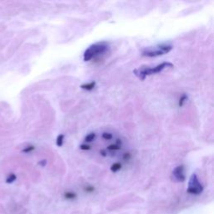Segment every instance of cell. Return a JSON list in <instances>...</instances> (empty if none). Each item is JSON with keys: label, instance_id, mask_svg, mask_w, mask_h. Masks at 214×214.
<instances>
[{"label": "cell", "instance_id": "7", "mask_svg": "<svg viewBox=\"0 0 214 214\" xmlns=\"http://www.w3.org/2000/svg\"><path fill=\"white\" fill-rule=\"evenodd\" d=\"M64 140H65V135L64 134H59L57 138H56V145L59 147H61L64 144Z\"/></svg>", "mask_w": 214, "mask_h": 214}, {"label": "cell", "instance_id": "3", "mask_svg": "<svg viewBox=\"0 0 214 214\" xmlns=\"http://www.w3.org/2000/svg\"><path fill=\"white\" fill-rule=\"evenodd\" d=\"M173 49V46L170 44H160L155 46H151L146 48L142 50L141 55L145 57L148 58H153V57H158L161 55H164L171 52Z\"/></svg>", "mask_w": 214, "mask_h": 214}, {"label": "cell", "instance_id": "15", "mask_svg": "<svg viewBox=\"0 0 214 214\" xmlns=\"http://www.w3.org/2000/svg\"><path fill=\"white\" fill-rule=\"evenodd\" d=\"M80 149L82 150V151H89V150L91 149V147H90V146H89V145L82 144L80 146Z\"/></svg>", "mask_w": 214, "mask_h": 214}, {"label": "cell", "instance_id": "9", "mask_svg": "<svg viewBox=\"0 0 214 214\" xmlns=\"http://www.w3.org/2000/svg\"><path fill=\"white\" fill-rule=\"evenodd\" d=\"M95 137H96L95 133L91 132L85 137V141H86V142H91V141H93V140L95 139Z\"/></svg>", "mask_w": 214, "mask_h": 214}, {"label": "cell", "instance_id": "10", "mask_svg": "<svg viewBox=\"0 0 214 214\" xmlns=\"http://www.w3.org/2000/svg\"><path fill=\"white\" fill-rule=\"evenodd\" d=\"M121 169V164L120 163V162H116V163H114L110 167V170H111V171H113V172H116V171H120Z\"/></svg>", "mask_w": 214, "mask_h": 214}, {"label": "cell", "instance_id": "16", "mask_svg": "<svg viewBox=\"0 0 214 214\" xmlns=\"http://www.w3.org/2000/svg\"><path fill=\"white\" fill-rule=\"evenodd\" d=\"M101 155L103 156H107V152H106V150H101Z\"/></svg>", "mask_w": 214, "mask_h": 214}, {"label": "cell", "instance_id": "1", "mask_svg": "<svg viewBox=\"0 0 214 214\" xmlns=\"http://www.w3.org/2000/svg\"><path fill=\"white\" fill-rule=\"evenodd\" d=\"M173 67H174V65L172 63L162 62L161 64H159V65H157L154 67H140V68H138V69L133 70V73L137 78L140 79V80H144L148 75L158 74L163 70H165L166 68H173Z\"/></svg>", "mask_w": 214, "mask_h": 214}, {"label": "cell", "instance_id": "6", "mask_svg": "<svg viewBox=\"0 0 214 214\" xmlns=\"http://www.w3.org/2000/svg\"><path fill=\"white\" fill-rule=\"evenodd\" d=\"M96 86V82L95 81H91L89 83H86V84H83L80 86V88L83 90H87V91H91L95 89V87Z\"/></svg>", "mask_w": 214, "mask_h": 214}, {"label": "cell", "instance_id": "14", "mask_svg": "<svg viewBox=\"0 0 214 214\" xmlns=\"http://www.w3.org/2000/svg\"><path fill=\"white\" fill-rule=\"evenodd\" d=\"M34 150H35V146H26V147L23 149V152H24V153H29V152H31L32 151H34Z\"/></svg>", "mask_w": 214, "mask_h": 214}, {"label": "cell", "instance_id": "11", "mask_svg": "<svg viewBox=\"0 0 214 214\" xmlns=\"http://www.w3.org/2000/svg\"><path fill=\"white\" fill-rule=\"evenodd\" d=\"M121 146H120V145L111 144L110 145V146H108L107 149L110 150V151H119V150H121Z\"/></svg>", "mask_w": 214, "mask_h": 214}, {"label": "cell", "instance_id": "4", "mask_svg": "<svg viewBox=\"0 0 214 214\" xmlns=\"http://www.w3.org/2000/svg\"><path fill=\"white\" fill-rule=\"evenodd\" d=\"M203 190V185L199 182L198 177L196 174H192L189 180L188 183V187H187V191L191 194L197 195L200 194Z\"/></svg>", "mask_w": 214, "mask_h": 214}, {"label": "cell", "instance_id": "8", "mask_svg": "<svg viewBox=\"0 0 214 214\" xmlns=\"http://www.w3.org/2000/svg\"><path fill=\"white\" fill-rule=\"evenodd\" d=\"M187 100H188V96H187L186 94H183L182 95L179 99V102H178L179 107H182L183 105H184V104L187 102Z\"/></svg>", "mask_w": 214, "mask_h": 214}, {"label": "cell", "instance_id": "12", "mask_svg": "<svg viewBox=\"0 0 214 214\" xmlns=\"http://www.w3.org/2000/svg\"><path fill=\"white\" fill-rule=\"evenodd\" d=\"M102 138L106 140H111L113 138V135L110 132H103L102 133Z\"/></svg>", "mask_w": 214, "mask_h": 214}, {"label": "cell", "instance_id": "13", "mask_svg": "<svg viewBox=\"0 0 214 214\" xmlns=\"http://www.w3.org/2000/svg\"><path fill=\"white\" fill-rule=\"evenodd\" d=\"M16 179V176L14 175V174H10V175L8 176V177H7V180H6V182L8 183H12L13 182H14Z\"/></svg>", "mask_w": 214, "mask_h": 214}, {"label": "cell", "instance_id": "2", "mask_svg": "<svg viewBox=\"0 0 214 214\" xmlns=\"http://www.w3.org/2000/svg\"><path fill=\"white\" fill-rule=\"evenodd\" d=\"M109 50V44L105 42H98V43L91 44L84 53L83 59L84 61H90L92 59L99 56V55H104Z\"/></svg>", "mask_w": 214, "mask_h": 214}, {"label": "cell", "instance_id": "5", "mask_svg": "<svg viewBox=\"0 0 214 214\" xmlns=\"http://www.w3.org/2000/svg\"><path fill=\"white\" fill-rule=\"evenodd\" d=\"M172 176H173V177L177 182H183V181H185L186 176H185V168H184V166L183 165H180L178 167H176L172 171Z\"/></svg>", "mask_w": 214, "mask_h": 214}]
</instances>
